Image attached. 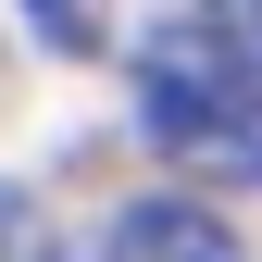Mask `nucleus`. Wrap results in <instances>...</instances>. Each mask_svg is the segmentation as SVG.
<instances>
[{"mask_svg": "<svg viewBox=\"0 0 262 262\" xmlns=\"http://www.w3.org/2000/svg\"><path fill=\"white\" fill-rule=\"evenodd\" d=\"M138 125L175 175L212 187H262V62L225 38V25H150L138 50Z\"/></svg>", "mask_w": 262, "mask_h": 262, "instance_id": "1", "label": "nucleus"}, {"mask_svg": "<svg viewBox=\"0 0 262 262\" xmlns=\"http://www.w3.org/2000/svg\"><path fill=\"white\" fill-rule=\"evenodd\" d=\"M100 262H250V250H237V225H225L200 187H150V200L113 212Z\"/></svg>", "mask_w": 262, "mask_h": 262, "instance_id": "2", "label": "nucleus"}, {"mask_svg": "<svg viewBox=\"0 0 262 262\" xmlns=\"http://www.w3.org/2000/svg\"><path fill=\"white\" fill-rule=\"evenodd\" d=\"M25 25H38L50 50H75V62H88V50L113 38V0H25Z\"/></svg>", "mask_w": 262, "mask_h": 262, "instance_id": "3", "label": "nucleus"}, {"mask_svg": "<svg viewBox=\"0 0 262 262\" xmlns=\"http://www.w3.org/2000/svg\"><path fill=\"white\" fill-rule=\"evenodd\" d=\"M0 262H50V225H38L25 187H0Z\"/></svg>", "mask_w": 262, "mask_h": 262, "instance_id": "4", "label": "nucleus"}, {"mask_svg": "<svg viewBox=\"0 0 262 262\" xmlns=\"http://www.w3.org/2000/svg\"><path fill=\"white\" fill-rule=\"evenodd\" d=\"M212 25H225V38H237L250 62H262V0H212Z\"/></svg>", "mask_w": 262, "mask_h": 262, "instance_id": "5", "label": "nucleus"}]
</instances>
